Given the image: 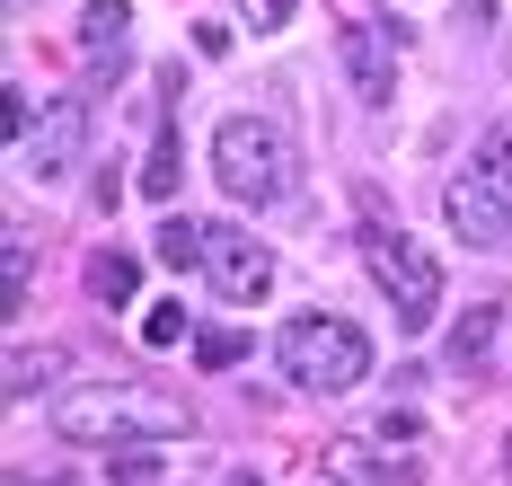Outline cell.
I'll return each mask as SVG.
<instances>
[{
	"label": "cell",
	"instance_id": "cell-1",
	"mask_svg": "<svg viewBox=\"0 0 512 486\" xmlns=\"http://www.w3.org/2000/svg\"><path fill=\"white\" fill-rule=\"evenodd\" d=\"M53 433L62 442H177V433H195V407L177 398V389H142V380H89V389H62L53 398Z\"/></svg>",
	"mask_w": 512,
	"mask_h": 486
},
{
	"label": "cell",
	"instance_id": "cell-2",
	"mask_svg": "<svg viewBox=\"0 0 512 486\" xmlns=\"http://www.w3.org/2000/svg\"><path fill=\"white\" fill-rule=\"evenodd\" d=\"M212 177H221L230 204L274 213V204L301 195V151L283 142V124H265V115H230V124L212 133Z\"/></svg>",
	"mask_w": 512,
	"mask_h": 486
},
{
	"label": "cell",
	"instance_id": "cell-3",
	"mask_svg": "<svg viewBox=\"0 0 512 486\" xmlns=\"http://www.w3.org/2000/svg\"><path fill=\"white\" fill-rule=\"evenodd\" d=\"M274 354H283V380L309 389V398H345V389H362V372H371V336H362L354 319H336V310L292 319Z\"/></svg>",
	"mask_w": 512,
	"mask_h": 486
},
{
	"label": "cell",
	"instance_id": "cell-4",
	"mask_svg": "<svg viewBox=\"0 0 512 486\" xmlns=\"http://www.w3.org/2000/svg\"><path fill=\"white\" fill-rule=\"evenodd\" d=\"M451 230H460V248H504L512 239V133H486L477 142V160L451 177Z\"/></svg>",
	"mask_w": 512,
	"mask_h": 486
},
{
	"label": "cell",
	"instance_id": "cell-5",
	"mask_svg": "<svg viewBox=\"0 0 512 486\" xmlns=\"http://www.w3.org/2000/svg\"><path fill=\"white\" fill-rule=\"evenodd\" d=\"M362 257H371V283L389 292V319L398 327H433V310H442V266L415 248L407 230H371Z\"/></svg>",
	"mask_w": 512,
	"mask_h": 486
},
{
	"label": "cell",
	"instance_id": "cell-6",
	"mask_svg": "<svg viewBox=\"0 0 512 486\" xmlns=\"http://www.w3.org/2000/svg\"><path fill=\"white\" fill-rule=\"evenodd\" d=\"M80 151H89V107H80V98H53V107L36 115V133L18 142V160H27V177H36V186L71 177V168H80Z\"/></svg>",
	"mask_w": 512,
	"mask_h": 486
},
{
	"label": "cell",
	"instance_id": "cell-7",
	"mask_svg": "<svg viewBox=\"0 0 512 486\" xmlns=\"http://www.w3.org/2000/svg\"><path fill=\"white\" fill-rule=\"evenodd\" d=\"M204 274L221 301H265L274 292V248H256L248 230H212L204 239Z\"/></svg>",
	"mask_w": 512,
	"mask_h": 486
},
{
	"label": "cell",
	"instance_id": "cell-8",
	"mask_svg": "<svg viewBox=\"0 0 512 486\" xmlns=\"http://www.w3.org/2000/svg\"><path fill=\"white\" fill-rule=\"evenodd\" d=\"M380 451H389L380 433H345V442L318 451V478H336V486H398L407 460H380Z\"/></svg>",
	"mask_w": 512,
	"mask_h": 486
},
{
	"label": "cell",
	"instance_id": "cell-9",
	"mask_svg": "<svg viewBox=\"0 0 512 486\" xmlns=\"http://www.w3.org/2000/svg\"><path fill=\"white\" fill-rule=\"evenodd\" d=\"M124 27H133V9H124V0H98V9L80 18V62H89L98 80L124 71Z\"/></svg>",
	"mask_w": 512,
	"mask_h": 486
},
{
	"label": "cell",
	"instance_id": "cell-10",
	"mask_svg": "<svg viewBox=\"0 0 512 486\" xmlns=\"http://www.w3.org/2000/svg\"><path fill=\"white\" fill-rule=\"evenodd\" d=\"M336 45H345V71H354L362 107H389V89H398V62L380 54V36H371V27H345Z\"/></svg>",
	"mask_w": 512,
	"mask_h": 486
},
{
	"label": "cell",
	"instance_id": "cell-11",
	"mask_svg": "<svg viewBox=\"0 0 512 486\" xmlns=\"http://www.w3.org/2000/svg\"><path fill=\"white\" fill-rule=\"evenodd\" d=\"M177 177H186V142H177V124H159L151 168H142V195H151V204H177Z\"/></svg>",
	"mask_w": 512,
	"mask_h": 486
},
{
	"label": "cell",
	"instance_id": "cell-12",
	"mask_svg": "<svg viewBox=\"0 0 512 486\" xmlns=\"http://www.w3.org/2000/svg\"><path fill=\"white\" fill-rule=\"evenodd\" d=\"M204 239H212L204 221L168 213V221H159V239H151V248H159V266H177V274H186V266H204Z\"/></svg>",
	"mask_w": 512,
	"mask_h": 486
},
{
	"label": "cell",
	"instance_id": "cell-13",
	"mask_svg": "<svg viewBox=\"0 0 512 486\" xmlns=\"http://www.w3.org/2000/svg\"><path fill=\"white\" fill-rule=\"evenodd\" d=\"M486 345H495V310H460V327H451V372H477Z\"/></svg>",
	"mask_w": 512,
	"mask_h": 486
},
{
	"label": "cell",
	"instance_id": "cell-14",
	"mask_svg": "<svg viewBox=\"0 0 512 486\" xmlns=\"http://www.w3.org/2000/svg\"><path fill=\"white\" fill-rule=\"evenodd\" d=\"M133 283H142V266H133L124 248H98V257H89V292H98V301H133Z\"/></svg>",
	"mask_w": 512,
	"mask_h": 486
},
{
	"label": "cell",
	"instance_id": "cell-15",
	"mask_svg": "<svg viewBox=\"0 0 512 486\" xmlns=\"http://www.w3.org/2000/svg\"><path fill=\"white\" fill-rule=\"evenodd\" d=\"M27 266H36V248H27V230H9L0 239V301H9V319L27 310Z\"/></svg>",
	"mask_w": 512,
	"mask_h": 486
},
{
	"label": "cell",
	"instance_id": "cell-16",
	"mask_svg": "<svg viewBox=\"0 0 512 486\" xmlns=\"http://www.w3.org/2000/svg\"><path fill=\"white\" fill-rule=\"evenodd\" d=\"M195 363H204V372L248 363V327H204V336H195Z\"/></svg>",
	"mask_w": 512,
	"mask_h": 486
},
{
	"label": "cell",
	"instance_id": "cell-17",
	"mask_svg": "<svg viewBox=\"0 0 512 486\" xmlns=\"http://www.w3.org/2000/svg\"><path fill=\"white\" fill-rule=\"evenodd\" d=\"M186 301H159V310H142V345H177V336H186Z\"/></svg>",
	"mask_w": 512,
	"mask_h": 486
},
{
	"label": "cell",
	"instance_id": "cell-18",
	"mask_svg": "<svg viewBox=\"0 0 512 486\" xmlns=\"http://www.w3.org/2000/svg\"><path fill=\"white\" fill-rule=\"evenodd\" d=\"M62 372V354H18V363H9V389H36V380H53Z\"/></svg>",
	"mask_w": 512,
	"mask_h": 486
},
{
	"label": "cell",
	"instance_id": "cell-19",
	"mask_svg": "<svg viewBox=\"0 0 512 486\" xmlns=\"http://www.w3.org/2000/svg\"><path fill=\"white\" fill-rule=\"evenodd\" d=\"M239 18H248L256 36H274V27H283V18H292V0H239Z\"/></svg>",
	"mask_w": 512,
	"mask_h": 486
},
{
	"label": "cell",
	"instance_id": "cell-20",
	"mask_svg": "<svg viewBox=\"0 0 512 486\" xmlns=\"http://www.w3.org/2000/svg\"><path fill=\"white\" fill-rule=\"evenodd\" d=\"M0 133L27 142V89H0Z\"/></svg>",
	"mask_w": 512,
	"mask_h": 486
},
{
	"label": "cell",
	"instance_id": "cell-21",
	"mask_svg": "<svg viewBox=\"0 0 512 486\" xmlns=\"http://www.w3.org/2000/svg\"><path fill=\"white\" fill-rule=\"evenodd\" d=\"M504 478H512V442H504Z\"/></svg>",
	"mask_w": 512,
	"mask_h": 486
}]
</instances>
